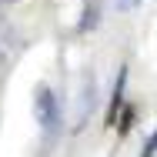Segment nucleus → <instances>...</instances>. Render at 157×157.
I'll return each instance as SVG.
<instances>
[{
  "label": "nucleus",
  "mask_w": 157,
  "mask_h": 157,
  "mask_svg": "<svg viewBox=\"0 0 157 157\" xmlns=\"http://www.w3.org/2000/svg\"><path fill=\"white\" fill-rule=\"evenodd\" d=\"M33 117H37L40 130H44V140H47V144L60 134V127H63L60 100H57V94H54L47 84H37V90H33Z\"/></svg>",
  "instance_id": "nucleus-1"
},
{
  "label": "nucleus",
  "mask_w": 157,
  "mask_h": 157,
  "mask_svg": "<svg viewBox=\"0 0 157 157\" xmlns=\"http://www.w3.org/2000/svg\"><path fill=\"white\" fill-rule=\"evenodd\" d=\"M94 107H97V77H94V70H84L80 87H77V104H74V130L87 127Z\"/></svg>",
  "instance_id": "nucleus-2"
},
{
  "label": "nucleus",
  "mask_w": 157,
  "mask_h": 157,
  "mask_svg": "<svg viewBox=\"0 0 157 157\" xmlns=\"http://www.w3.org/2000/svg\"><path fill=\"white\" fill-rule=\"evenodd\" d=\"M100 20H104V0H84V7H80V20H77V33L97 30Z\"/></svg>",
  "instance_id": "nucleus-3"
},
{
  "label": "nucleus",
  "mask_w": 157,
  "mask_h": 157,
  "mask_svg": "<svg viewBox=\"0 0 157 157\" xmlns=\"http://www.w3.org/2000/svg\"><path fill=\"white\" fill-rule=\"evenodd\" d=\"M124 84H127V67L117 70V84H114V97H110V110H107V127L117 124V110L124 104Z\"/></svg>",
  "instance_id": "nucleus-4"
},
{
  "label": "nucleus",
  "mask_w": 157,
  "mask_h": 157,
  "mask_svg": "<svg viewBox=\"0 0 157 157\" xmlns=\"http://www.w3.org/2000/svg\"><path fill=\"white\" fill-rule=\"evenodd\" d=\"M140 157H157V130L147 137V144H144V151H140Z\"/></svg>",
  "instance_id": "nucleus-5"
},
{
  "label": "nucleus",
  "mask_w": 157,
  "mask_h": 157,
  "mask_svg": "<svg viewBox=\"0 0 157 157\" xmlns=\"http://www.w3.org/2000/svg\"><path fill=\"white\" fill-rule=\"evenodd\" d=\"M130 121H134V110H130V107H124V117H121V134H127V130H130Z\"/></svg>",
  "instance_id": "nucleus-6"
},
{
  "label": "nucleus",
  "mask_w": 157,
  "mask_h": 157,
  "mask_svg": "<svg viewBox=\"0 0 157 157\" xmlns=\"http://www.w3.org/2000/svg\"><path fill=\"white\" fill-rule=\"evenodd\" d=\"M137 3H140V0H114V7H117V10H134Z\"/></svg>",
  "instance_id": "nucleus-7"
},
{
  "label": "nucleus",
  "mask_w": 157,
  "mask_h": 157,
  "mask_svg": "<svg viewBox=\"0 0 157 157\" xmlns=\"http://www.w3.org/2000/svg\"><path fill=\"white\" fill-rule=\"evenodd\" d=\"M13 3H17V0H0V24H3V17L10 13V7H13Z\"/></svg>",
  "instance_id": "nucleus-8"
}]
</instances>
